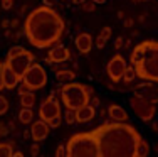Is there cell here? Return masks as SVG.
<instances>
[{
	"label": "cell",
	"instance_id": "cell-14",
	"mask_svg": "<svg viewBox=\"0 0 158 157\" xmlns=\"http://www.w3.org/2000/svg\"><path fill=\"white\" fill-rule=\"evenodd\" d=\"M74 42H76V47L81 54H88V52L93 49V37H91V34H88V32L77 34Z\"/></svg>",
	"mask_w": 158,
	"mask_h": 157
},
{
	"label": "cell",
	"instance_id": "cell-32",
	"mask_svg": "<svg viewBox=\"0 0 158 157\" xmlns=\"http://www.w3.org/2000/svg\"><path fill=\"white\" fill-rule=\"evenodd\" d=\"M101 36H104L106 39H110L111 37V27H104L103 31H101Z\"/></svg>",
	"mask_w": 158,
	"mask_h": 157
},
{
	"label": "cell",
	"instance_id": "cell-22",
	"mask_svg": "<svg viewBox=\"0 0 158 157\" xmlns=\"http://www.w3.org/2000/svg\"><path fill=\"white\" fill-rule=\"evenodd\" d=\"M135 78H138L136 76V71H135L133 66H128L126 71H125V74H123V81H125V83H133Z\"/></svg>",
	"mask_w": 158,
	"mask_h": 157
},
{
	"label": "cell",
	"instance_id": "cell-10",
	"mask_svg": "<svg viewBox=\"0 0 158 157\" xmlns=\"http://www.w3.org/2000/svg\"><path fill=\"white\" fill-rule=\"evenodd\" d=\"M39 117L42 118V120H46V122L52 120L54 117H61V105H59V102L49 95L47 98L40 103Z\"/></svg>",
	"mask_w": 158,
	"mask_h": 157
},
{
	"label": "cell",
	"instance_id": "cell-37",
	"mask_svg": "<svg viewBox=\"0 0 158 157\" xmlns=\"http://www.w3.org/2000/svg\"><path fill=\"white\" fill-rule=\"evenodd\" d=\"M94 3H106V0H94Z\"/></svg>",
	"mask_w": 158,
	"mask_h": 157
},
{
	"label": "cell",
	"instance_id": "cell-24",
	"mask_svg": "<svg viewBox=\"0 0 158 157\" xmlns=\"http://www.w3.org/2000/svg\"><path fill=\"white\" fill-rule=\"evenodd\" d=\"M81 9L84 10V12H93V10H96L94 0H84V2L81 3Z\"/></svg>",
	"mask_w": 158,
	"mask_h": 157
},
{
	"label": "cell",
	"instance_id": "cell-28",
	"mask_svg": "<svg viewBox=\"0 0 158 157\" xmlns=\"http://www.w3.org/2000/svg\"><path fill=\"white\" fill-rule=\"evenodd\" d=\"M3 68H5V63L0 61V91L5 89V85H3Z\"/></svg>",
	"mask_w": 158,
	"mask_h": 157
},
{
	"label": "cell",
	"instance_id": "cell-21",
	"mask_svg": "<svg viewBox=\"0 0 158 157\" xmlns=\"http://www.w3.org/2000/svg\"><path fill=\"white\" fill-rule=\"evenodd\" d=\"M14 154V147L10 142H0V157H10Z\"/></svg>",
	"mask_w": 158,
	"mask_h": 157
},
{
	"label": "cell",
	"instance_id": "cell-16",
	"mask_svg": "<svg viewBox=\"0 0 158 157\" xmlns=\"http://www.w3.org/2000/svg\"><path fill=\"white\" fill-rule=\"evenodd\" d=\"M108 115H110L114 122H128V118H130L126 113V110L123 107H119V105H110Z\"/></svg>",
	"mask_w": 158,
	"mask_h": 157
},
{
	"label": "cell",
	"instance_id": "cell-38",
	"mask_svg": "<svg viewBox=\"0 0 158 157\" xmlns=\"http://www.w3.org/2000/svg\"><path fill=\"white\" fill-rule=\"evenodd\" d=\"M153 130H155V132H158V123H153Z\"/></svg>",
	"mask_w": 158,
	"mask_h": 157
},
{
	"label": "cell",
	"instance_id": "cell-17",
	"mask_svg": "<svg viewBox=\"0 0 158 157\" xmlns=\"http://www.w3.org/2000/svg\"><path fill=\"white\" fill-rule=\"evenodd\" d=\"M34 103H35V93H34V91L27 89L25 93H22V95H20V105H22V107L32 108Z\"/></svg>",
	"mask_w": 158,
	"mask_h": 157
},
{
	"label": "cell",
	"instance_id": "cell-23",
	"mask_svg": "<svg viewBox=\"0 0 158 157\" xmlns=\"http://www.w3.org/2000/svg\"><path fill=\"white\" fill-rule=\"evenodd\" d=\"M64 120H66L67 125H73V123H76V115H74V110H69V108H66Z\"/></svg>",
	"mask_w": 158,
	"mask_h": 157
},
{
	"label": "cell",
	"instance_id": "cell-39",
	"mask_svg": "<svg viewBox=\"0 0 158 157\" xmlns=\"http://www.w3.org/2000/svg\"><path fill=\"white\" fill-rule=\"evenodd\" d=\"M155 150H156V152H158V144H156V145H155Z\"/></svg>",
	"mask_w": 158,
	"mask_h": 157
},
{
	"label": "cell",
	"instance_id": "cell-2",
	"mask_svg": "<svg viewBox=\"0 0 158 157\" xmlns=\"http://www.w3.org/2000/svg\"><path fill=\"white\" fill-rule=\"evenodd\" d=\"M24 31L34 47L46 49L59 42L64 32V20L52 5H40L27 15Z\"/></svg>",
	"mask_w": 158,
	"mask_h": 157
},
{
	"label": "cell",
	"instance_id": "cell-8",
	"mask_svg": "<svg viewBox=\"0 0 158 157\" xmlns=\"http://www.w3.org/2000/svg\"><path fill=\"white\" fill-rule=\"evenodd\" d=\"M20 83L27 89H31V91L42 89L47 85V73H46V69H44V66L39 64V63H32L27 68V71L24 73Z\"/></svg>",
	"mask_w": 158,
	"mask_h": 157
},
{
	"label": "cell",
	"instance_id": "cell-7",
	"mask_svg": "<svg viewBox=\"0 0 158 157\" xmlns=\"http://www.w3.org/2000/svg\"><path fill=\"white\" fill-rule=\"evenodd\" d=\"M130 107H131V110H133V113L136 115L140 120L152 122L153 117L156 115L158 100L138 95V93H133V96L130 98Z\"/></svg>",
	"mask_w": 158,
	"mask_h": 157
},
{
	"label": "cell",
	"instance_id": "cell-15",
	"mask_svg": "<svg viewBox=\"0 0 158 157\" xmlns=\"http://www.w3.org/2000/svg\"><path fill=\"white\" fill-rule=\"evenodd\" d=\"M19 83H20V78L10 68L5 66L3 68V85H5V89H15Z\"/></svg>",
	"mask_w": 158,
	"mask_h": 157
},
{
	"label": "cell",
	"instance_id": "cell-9",
	"mask_svg": "<svg viewBox=\"0 0 158 157\" xmlns=\"http://www.w3.org/2000/svg\"><path fill=\"white\" fill-rule=\"evenodd\" d=\"M126 68H128L126 59L123 58L121 54H114L106 66V73H108V76L111 78L113 83H119V81L123 80V74H125Z\"/></svg>",
	"mask_w": 158,
	"mask_h": 157
},
{
	"label": "cell",
	"instance_id": "cell-11",
	"mask_svg": "<svg viewBox=\"0 0 158 157\" xmlns=\"http://www.w3.org/2000/svg\"><path fill=\"white\" fill-rule=\"evenodd\" d=\"M52 49H49L47 52V64H59V63H66L67 59L71 58V52L67 49V46H62V44H57L56 46L52 44Z\"/></svg>",
	"mask_w": 158,
	"mask_h": 157
},
{
	"label": "cell",
	"instance_id": "cell-6",
	"mask_svg": "<svg viewBox=\"0 0 158 157\" xmlns=\"http://www.w3.org/2000/svg\"><path fill=\"white\" fill-rule=\"evenodd\" d=\"M34 59H35V58H34V54L31 51H27L25 47H22V46H14V47H10V49H9L7 58H5V61H3V63H5L7 68H10L22 80L24 73L27 71L29 66L34 63Z\"/></svg>",
	"mask_w": 158,
	"mask_h": 157
},
{
	"label": "cell",
	"instance_id": "cell-30",
	"mask_svg": "<svg viewBox=\"0 0 158 157\" xmlns=\"http://www.w3.org/2000/svg\"><path fill=\"white\" fill-rule=\"evenodd\" d=\"M2 2V7L5 10H9V9H12V5H14V0H0Z\"/></svg>",
	"mask_w": 158,
	"mask_h": 157
},
{
	"label": "cell",
	"instance_id": "cell-4",
	"mask_svg": "<svg viewBox=\"0 0 158 157\" xmlns=\"http://www.w3.org/2000/svg\"><path fill=\"white\" fill-rule=\"evenodd\" d=\"M67 157H99V145L93 132L76 133L66 145Z\"/></svg>",
	"mask_w": 158,
	"mask_h": 157
},
{
	"label": "cell",
	"instance_id": "cell-31",
	"mask_svg": "<svg viewBox=\"0 0 158 157\" xmlns=\"http://www.w3.org/2000/svg\"><path fill=\"white\" fill-rule=\"evenodd\" d=\"M40 152V147H39V142L37 144H32V147H31V154L32 155H37Z\"/></svg>",
	"mask_w": 158,
	"mask_h": 157
},
{
	"label": "cell",
	"instance_id": "cell-25",
	"mask_svg": "<svg viewBox=\"0 0 158 157\" xmlns=\"http://www.w3.org/2000/svg\"><path fill=\"white\" fill-rule=\"evenodd\" d=\"M7 111H9V102L5 96L0 95V115H5Z\"/></svg>",
	"mask_w": 158,
	"mask_h": 157
},
{
	"label": "cell",
	"instance_id": "cell-1",
	"mask_svg": "<svg viewBox=\"0 0 158 157\" xmlns=\"http://www.w3.org/2000/svg\"><path fill=\"white\" fill-rule=\"evenodd\" d=\"M99 145V157H135L141 135L126 122L103 123L93 130Z\"/></svg>",
	"mask_w": 158,
	"mask_h": 157
},
{
	"label": "cell",
	"instance_id": "cell-36",
	"mask_svg": "<svg viewBox=\"0 0 158 157\" xmlns=\"http://www.w3.org/2000/svg\"><path fill=\"white\" fill-rule=\"evenodd\" d=\"M82 2H84V0H73V3H76V5H81Z\"/></svg>",
	"mask_w": 158,
	"mask_h": 157
},
{
	"label": "cell",
	"instance_id": "cell-18",
	"mask_svg": "<svg viewBox=\"0 0 158 157\" xmlns=\"http://www.w3.org/2000/svg\"><path fill=\"white\" fill-rule=\"evenodd\" d=\"M56 78H57L59 83L64 85V83H69V81H74L76 74H74V71H71V69H61V71H57Z\"/></svg>",
	"mask_w": 158,
	"mask_h": 157
},
{
	"label": "cell",
	"instance_id": "cell-20",
	"mask_svg": "<svg viewBox=\"0 0 158 157\" xmlns=\"http://www.w3.org/2000/svg\"><path fill=\"white\" fill-rule=\"evenodd\" d=\"M19 120H20V123H32V120H34V111H32V108L22 107L20 113H19Z\"/></svg>",
	"mask_w": 158,
	"mask_h": 157
},
{
	"label": "cell",
	"instance_id": "cell-33",
	"mask_svg": "<svg viewBox=\"0 0 158 157\" xmlns=\"http://www.w3.org/2000/svg\"><path fill=\"white\" fill-rule=\"evenodd\" d=\"M89 103H93V107L98 108L99 107V98H98V96H93V98H89Z\"/></svg>",
	"mask_w": 158,
	"mask_h": 157
},
{
	"label": "cell",
	"instance_id": "cell-34",
	"mask_svg": "<svg viewBox=\"0 0 158 157\" xmlns=\"http://www.w3.org/2000/svg\"><path fill=\"white\" fill-rule=\"evenodd\" d=\"M121 46H123V39H121V37H116V41H114V47H116V49H121Z\"/></svg>",
	"mask_w": 158,
	"mask_h": 157
},
{
	"label": "cell",
	"instance_id": "cell-5",
	"mask_svg": "<svg viewBox=\"0 0 158 157\" xmlns=\"http://www.w3.org/2000/svg\"><path fill=\"white\" fill-rule=\"evenodd\" d=\"M91 95H93V89L89 86L81 83H74V81L64 83L61 88V102L69 110H77V108L88 105Z\"/></svg>",
	"mask_w": 158,
	"mask_h": 157
},
{
	"label": "cell",
	"instance_id": "cell-29",
	"mask_svg": "<svg viewBox=\"0 0 158 157\" xmlns=\"http://www.w3.org/2000/svg\"><path fill=\"white\" fill-rule=\"evenodd\" d=\"M56 155H57V157H64V155H67L66 145H59V147L56 149Z\"/></svg>",
	"mask_w": 158,
	"mask_h": 157
},
{
	"label": "cell",
	"instance_id": "cell-13",
	"mask_svg": "<svg viewBox=\"0 0 158 157\" xmlns=\"http://www.w3.org/2000/svg\"><path fill=\"white\" fill-rule=\"evenodd\" d=\"M74 115H76V122L77 123H86V122L93 120V118L96 117V108L88 103V105H84V107L74 110Z\"/></svg>",
	"mask_w": 158,
	"mask_h": 157
},
{
	"label": "cell",
	"instance_id": "cell-3",
	"mask_svg": "<svg viewBox=\"0 0 158 157\" xmlns=\"http://www.w3.org/2000/svg\"><path fill=\"white\" fill-rule=\"evenodd\" d=\"M130 63L140 80L158 83V42L145 41L138 44L130 56Z\"/></svg>",
	"mask_w": 158,
	"mask_h": 157
},
{
	"label": "cell",
	"instance_id": "cell-26",
	"mask_svg": "<svg viewBox=\"0 0 158 157\" xmlns=\"http://www.w3.org/2000/svg\"><path fill=\"white\" fill-rule=\"evenodd\" d=\"M106 42H108V39H106V37H104V36H98V39H96V47H98V49H103V47L104 46H106Z\"/></svg>",
	"mask_w": 158,
	"mask_h": 157
},
{
	"label": "cell",
	"instance_id": "cell-12",
	"mask_svg": "<svg viewBox=\"0 0 158 157\" xmlns=\"http://www.w3.org/2000/svg\"><path fill=\"white\" fill-rule=\"evenodd\" d=\"M49 132H51V127L46 120L39 118L37 122H32V127H31V137L34 139V142H42L47 139Z\"/></svg>",
	"mask_w": 158,
	"mask_h": 157
},
{
	"label": "cell",
	"instance_id": "cell-27",
	"mask_svg": "<svg viewBox=\"0 0 158 157\" xmlns=\"http://www.w3.org/2000/svg\"><path fill=\"white\" fill-rule=\"evenodd\" d=\"M47 123H49V127H51V129H57V127L62 123V117H54L52 120H49Z\"/></svg>",
	"mask_w": 158,
	"mask_h": 157
},
{
	"label": "cell",
	"instance_id": "cell-35",
	"mask_svg": "<svg viewBox=\"0 0 158 157\" xmlns=\"http://www.w3.org/2000/svg\"><path fill=\"white\" fill-rule=\"evenodd\" d=\"M12 155H14V157H22V155H24V154H22V152H14Z\"/></svg>",
	"mask_w": 158,
	"mask_h": 157
},
{
	"label": "cell",
	"instance_id": "cell-19",
	"mask_svg": "<svg viewBox=\"0 0 158 157\" xmlns=\"http://www.w3.org/2000/svg\"><path fill=\"white\" fill-rule=\"evenodd\" d=\"M150 154V145L145 139H140L138 140V145H136V152H135V157H146Z\"/></svg>",
	"mask_w": 158,
	"mask_h": 157
}]
</instances>
